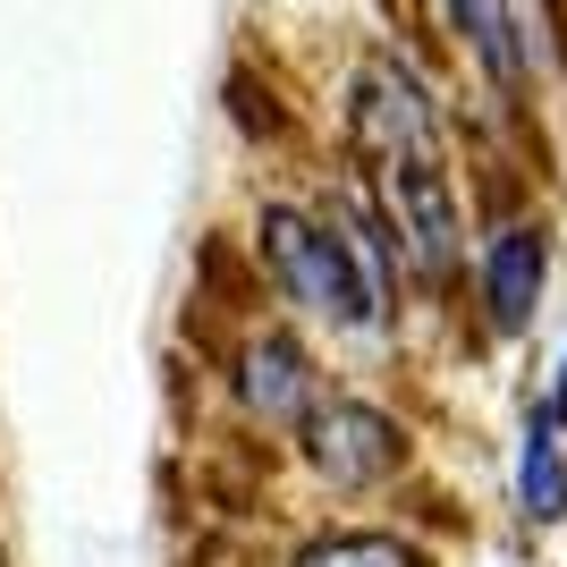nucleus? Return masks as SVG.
<instances>
[{
    "mask_svg": "<svg viewBox=\"0 0 567 567\" xmlns=\"http://www.w3.org/2000/svg\"><path fill=\"white\" fill-rule=\"evenodd\" d=\"M297 441H306V466L322 474L331 492H373V483H390V474L406 466L399 415H381L373 399H313Z\"/></svg>",
    "mask_w": 567,
    "mask_h": 567,
    "instance_id": "7ed1b4c3",
    "label": "nucleus"
},
{
    "mask_svg": "<svg viewBox=\"0 0 567 567\" xmlns=\"http://www.w3.org/2000/svg\"><path fill=\"white\" fill-rule=\"evenodd\" d=\"M441 9H450V25L466 34V51L492 69V85H508V94H517L525 76H534V51H525L517 9H508V0H441Z\"/></svg>",
    "mask_w": 567,
    "mask_h": 567,
    "instance_id": "0eeeda50",
    "label": "nucleus"
},
{
    "mask_svg": "<svg viewBox=\"0 0 567 567\" xmlns=\"http://www.w3.org/2000/svg\"><path fill=\"white\" fill-rule=\"evenodd\" d=\"M543 288H550V237L534 220H508V229L483 246V306H492V331L517 339L534 313H543Z\"/></svg>",
    "mask_w": 567,
    "mask_h": 567,
    "instance_id": "423d86ee",
    "label": "nucleus"
},
{
    "mask_svg": "<svg viewBox=\"0 0 567 567\" xmlns=\"http://www.w3.org/2000/svg\"><path fill=\"white\" fill-rule=\"evenodd\" d=\"M517 508H525V525H559V517H567V450H559V424H550V415H534V424H525Z\"/></svg>",
    "mask_w": 567,
    "mask_h": 567,
    "instance_id": "6e6552de",
    "label": "nucleus"
},
{
    "mask_svg": "<svg viewBox=\"0 0 567 567\" xmlns=\"http://www.w3.org/2000/svg\"><path fill=\"white\" fill-rule=\"evenodd\" d=\"M348 144L373 162V178H390V169H424L441 162V127H432V94L415 85V69L406 60H390V51H373L364 69L348 76Z\"/></svg>",
    "mask_w": 567,
    "mask_h": 567,
    "instance_id": "f03ea898",
    "label": "nucleus"
},
{
    "mask_svg": "<svg viewBox=\"0 0 567 567\" xmlns=\"http://www.w3.org/2000/svg\"><path fill=\"white\" fill-rule=\"evenodd\" d=\"M550 424H567V364H559V390H550Z\"/></svg>",
    "mask_w": 567,
    "mask_h": 567,
    "instance_id": "9d476101",
    "label": "nucleus"
},
{
    "mask_svg": "<svg viewBox=\"0 0 567 567\" xmlns=\"http://www.w3.org/2000/svg\"><path fill=\"white\" fill-rule=\"evenodd\" d=\"M255 255H262V271H271V288H280L288 306H306L313 322H331V331H348V339L381 331L390 306L373 297V280H364L355 255H348V237L322 213H306V204H262L255 213Z\"/></svg>",
    "mask_w": 567,
    "mask_h": 567,
    "instance_id": "f257e3e1",
    "label": "nucleus"
},
{
    "mask_svg": "<svg viewBox=\"0 0 567 567\" xmlns=\"http://www.w3.org/2000/svg\"><path fill=\"white\" fill-rule=\"evenodd\" d=\"M288 567H432V550L406 534H355L348 525V534H313Z\"/></svg>",
    "mask_w": 567,
    "mask_h": 567,
    "instance_id": "1a4fd4ad",
    "label": "nucleus"
},
{
    "mask_svg": "<svg viewBox=\"0 0 567 567\" xmlns=\"http://www.w3.org/2000/svg\"><path fill=\"white\" fill-rule=\"evenodd\" d=\"M229 390H237V406H246L255 424H306V406L322 399L306 339L280 331V322H262V331L237 339V355H229Z\"/></svg>",
    "mask_w": 567,
    "mask_h": 567,
    "instance_id": "39448f33",
    "label": "nucleus"
},
{
    "mask_svg": "<svg viewBox=\"0 0 567 567\" xmlns=\"http://www.w3.org/2000/svg\"><path fill=\"white\" fill-rule=\"evenodd\" d=\"M381 187V220L399 229V255L424 271V280H450L457 255H466V220H457V195H450V169L424 162V169H390L373 178Z\"/></svg>",
    "mask_w": 567,
    "mask_h": 567,
    "instance_id": "20e7f679",
    "label": "nucleus"
}]
</instances>
